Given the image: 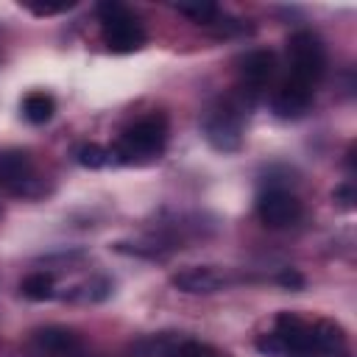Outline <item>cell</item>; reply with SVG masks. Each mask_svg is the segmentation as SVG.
Returning <instances> with one entry per match:
<instances>
[{"label":"cell","mask_w":357,"mask_h":357,"mask_svg":"<svg viewBox=\"0 0 357 357\" xmlns=\"http://www.w3.org/2000/svg\"><path fill=\"white\" fill-rule=\"evenodd\" d=\"M251 98L243 92H234L229 98H220L204 117V137L215 151L231 153L243 145V128L248 117Z\"/></svg>","instance_id":"obj_1"},{"label":"cell","mask_w":357,"mask_h":357,"mask_svg":"<svg viewBox=\"0 0 357 357\" xmlns=\"http://www.w3.org/2000/svg\"><path fill=\"white\" fill-rule=\"evenodd\" d=\"M257 349L265 357H324L321 346L315 340L312 324L301 321L298 315L282 312L276 318V326L271 335H262L257 340Z\"/></svg>","instance_id":"obj_2"},{"label":"cell","mask_w":357,"mask_h":357,"mask_svg":"<svg viewBox=\"0 0 357 357\" xmlns=\"http://www.w3.org/2000/svg\"><path fill=\"white\" fill-rule=\"evenodd\" d=\"M165 142H167V120L162 114H151L134 123L128 131H123V137L112 148V156L114 162H123V165L148 162L162 153Z\"/></svg>","instance_id":"obj_3"},{"label":"cell","mask_w":357,"mask_h":357,"mask_svg":"<svg viewBox=\"0 0 357 357\" xmlns=\"http://www.w3.org/2000/svg\"><path fill=\"white\" fill-rule=\"evenodd\" d=\"M98 17H100L103 42L112 53H134L145 45V28L128 6L106 0L98 6Z\"/></svg>","instance_id":"obj_4"},{"label":"cell","mask_w":357,"mask_h":357,"mask_svg":"<svg viewBox=\"0 0 357 357\" xmlns=\"http://www.w3.org/2000/svg\"><path fill=\"white\" fill-rule=\"evenodd\" d=\"M287 64L293 81H301L315 89L326 73V47L321 36L312 31H296L287 39Z\"/></svg>","instance_id":"obj_5"},{"label":"cell","mask_w":357,"mask_h":357,"mask_svg":"<svg viewBox=\"0 0 357 357\" xmlns=\"http://www.w3.org/2000/svg\"><path fill=\"white\" fill-rule=\"evenodd\" d=\"M257 215L268 229H287L301 218V201L287 190H268L257 201Z\"/></svg>","instance_id":"obj_6"},{"label":"cell","mask_w":357,"mask_h":357,"mask_svg":"<svg viewBox=\"0 0 357 357\" xmlns=\"http://www.w3.org/2000/svg\"><path fill=\"white\" fill-rule=\"evenodd\" d=\"M170 284L181 293L209 296V293H218L226 287V273L215 265H190V268H181L178 273H173Z\"/></svg>","instance_id":"obj_7"},{"label":"cell","mask_w":357,"mask_h":357,"mask_svg":"<svg viewBox=\"0 0 357 357\" xmlns=\"http://www.w3.org/2000/svg\"><path fill=\"white\" fill-rule=\"evenodd\" d=\"M276 70V56L271 50H251L243 61H240V92L243 95H257Z\"/></svg>","instance_id":"obj_8"},{"label":"cell","mask_w":357,"mask_h":357,"mask_svg":"<svg viewBox=\"0 0 357 357\" xmlns=\"http://www.w3.org/2000/svg\"><path fill=\"white\" fill-rule=\"evenodd\" d=\"M31 351L36 357H70L78 351V335L67 326H45L31 337Z\"/></svg>","instance_id":"obj_9"},{"label":"cell","mask_w":357,"mask_h":357,"mask_svg":"<svg viewBox=\"0 0 357 357\" xmlns=\"http://www.w3.org/2000/svg\"><path fill=\"white\" fill-rule=\"evenodd\" d=\"M312 92H315L312 86L287 78V81L273 92L271 109H273V114H279V117H301V114L312 106Z\"/></svg>","instance_id":"obj_10"},{"label":"cell","mask_w":357,"mask_h":357,"mask_svg":"<svg viewBox=\"0 0 357 357\" xmlns=\"http://www.w3.org/2000/svg\"><path fill=\"white\" fill-rule=\"evenodd\" d=\"M31 181H33V173H31L28 151H20V148L3 151L0 153V187L22 195V192H28Z\"/></svg>","instance_id":"obj_11"},{"label":"cell","mask_w":357,"mask_h":357,"mask_svg":"<svg viewBox=\"0 0 357 357\" xmlns=\"http://www.w3.org/2000/svg\"><path fill=\"white\" fill-rule=\"evenodd\" d=\"M53 112H56V100L47 92H28L22 98V117L28 123H33V126L47 123L53 117Z\"/></svg>","instance_id":"obj_12"},{"label":"cell","mask_w":357,"mask_h":357,"mask_svg":"<svg viewBox=\"0 0 357 357\" xmlns=\"http://www.w3.org/2000/svg\"><path fill=\"white\" fill-rule=\"evenodd\" d=\"M178 14H184L187 20H192L195 25H204V28H209L218 17H220V8L215 6V3H209V0H190V3H176L173 6Z\"/></svg>","instance_id":"obj_13"},{"label":"cell","mask_w":357,"mask_h":357,"mask_svg":"<svg viewBox=\"0 0 357 357\" xmlns=\"http://www.w3.org/2000/svg\"><path fill=\"white\" fill-rule=\"evenodd\" d=\"M20 293H22L25 298H31V301H45V298H50V296H53V276H50V273H45V271L31 273V276H25V279H22Z\"/></svg>","instance_id":"obj_14"},{"label":"cell","mask_w":357,"mask_h":357,"mask_svg":"<svg viewBox=\"0 0 357 357\" xmlns=\"http://www.w3.org/2000/svg\"><path fill=\"white\" fill-rule=\"evenodd\" d=\"M75 159L81 167H89V170H98V167H106L109 162H114L112 156V148H103L98 142H86L75 151Z\"/></svg>","instance_id":"obj_15"},{"label":"cell","mask_w":357,"mask_h":357,"mask_svg":"<svg viewBox=\"0 0 357 357\" xmlns=\"http://www.w3.org/2000/svg\"><path fill=\"white\" fill-rule=\"evenodd\" d=\"M75 3H25V8L36 17H53V14H61V11H70Z\"/></svg>","instance_id":"obj_16"},{"label":"cell","mask_w":357,"mask_h":357,"mask_svg":"<svg viewBox=\"0 0 357 357\" xmlns=\"http://www.w3.org/2000/svg\"><path fill=\"white\" fill-rule=\"evenodd\" d=\"M332 198H335L343 209H351V206H354V187H351V184H343V187H337V190L332 192Z\"/></svg>","instance_id":"obj_17"},{"label":"cell","mask_w":357,"mask_h":357,"mask_svg":"<svg viewBox=\"0 0 357 357\" xmlns=\"http://www.w3.org/2000/svg\"><path fill=\"white\" fill-rule=\"evenodd\" d=\"M279 282H282L284 287H301V284H304L301 273H296V271H284V273H279Z\"/></svg>","instance_id":"obj_18"},{"label":"cell","mask_w":357,"mask_h":357,"mask_svg":"<svg viewBox=\"0 0 357 357\" xmlns=\"http://www.w3.org/2000/svg\"><path fill=\"white\" fill-rule=\"evenodd\" d=\"M0 215H3V206H0Z\"/></svg>","instance_id":"obj_19"}]
</instances>
